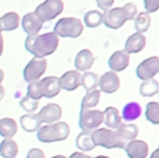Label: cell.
<instances>
[{
  "mask_svg": "<svg viewBox=\"0 0 159 158\" xmlns=\"http://www.w3.org/2000/svg\"><path fill=\"white\" fill-rule=\"evenodd\" d=\"M59 46V36L55 32H46L41 35H31L25 39V49L35 58H46L56 52Z\"/></svg>",
  "mask_w": 159,
  "mask_h": 158,
  "instance_id": "6da1fadb",
  "label": "cell"
},
{
  "mask_svg": "<svg viewBox=\"0 0 159 158\" xmlns=\"http://www.w3.org/2000/svg\"><path fill=\"white\" fill-rule=\"evenodd\" d=\"M70 134V126L66 122H56L50 125H43L38 129L36 137L41 143H56L63 142Z\"/></svg>",
  "mask_w": 159,
  "mask_h": 158,
  "instance_id": "7a4b0ae2",
  "label": "cell"
},
{
  "mask_svg": "<svg viewBox=\"0 0 159 158\" xmlns=\"http://www.w3.org/2000/svg\"><path fill=\"white\" fill-rule=\"evenodd\" d=\"M84 31V24L77 17H64L55 25L53 32L59 38H78Z\"/></svg>",
  "mask_w": 159,
  "mask_h": 158,
  "instance_id": "3957f363",
  "label": "cell"
},
{
  "mask_svg": "<svg viewBox=\"0 0 159 158\" xmlns=\"http://www.w3.org/2000/svg\"><path fill=\"white\" fill-rule=\"evenodd\" d=\"M64 10V3L63 0H45L43 3L38 6L35 8L34 13L39 17L42 22L55 20L56 17H59Z\"/></svg>",
  "mask_w": 159,
  "mask_h": 158,
  "instance_id": "277c9868",
  "label": "cell"
},
{
  "mask_svg": "<svg viewBox=\"0 0 159 158\" xmlns=\"http://www.w3.org/2000/svg\"><path fill=\"white\" fill-rule=\"evenodd\" d=\"M92 140L95 147H103V148H107V150L121 148V144L117 139L116 130H112V129H107V128L96 129L95 132H92Z\"/></svg>",
  "mask_w": 159,
  "mask_h": 158,
  "instance_id": "5b68a950",
  "label": "cell"
},
{
  "mask_svg": "<svg viewBox=\"0 0 159 158\" xmlns=\"http://www.w3.org/2000/svg\"><path fill=\"white\" fill-rule=\"evenodd\" d=\"M103 123V112L98 109H84L80 112L78 125L82 132H95Z\"/></svg>",
  "mask_w": 159,
  "mask_h": 158,
  "instance_id": "8992f818",
  "label": "cell"
},
{
  "mask_svg": "<svg viewBox=\"0 0 159 158\" xmlns=\"http://www.w3.org/2000/svg\"><path fill=\"white\" fill-rule=\"evenodd\" d=\"M48 67V62L45 58H35L31 59L28 64L24 67V80L27 83L41 80V77L45 74Z\"/></svg>",
  "mask_w": 159,
  "mask_h": 158,
  "instance_id": "52a82bcc",
  "label": "cell"
},
{
  "mask_svg": "<svg viewBox=\"0 0 159 158\" xmlns=\"http://www.w3.org/2000/svg\"><path fill=\"white\" fill-rule=\"evenodd\" d=\"M159 73V58L158 56H151L141 62L135 69V74L140 80H151Z\"/></svg>",
  "mask_w": 159,
  "mask_h": 158,
  "instance_id": "ba28073f",
  "label": "cell"
},
{
  "mask_svg": "<svg viewBox=\"0 0 159 158\" xmlns=\"http://www.w3.org/2000/svg\"><path fill=\"white\" fill-rule=\"evenodd\" d=\"M127 18L123 11V7H116L103 13V24L110 30H119L126 24Z\"/></svg>",
  "mask_w": 159,
  "mask_h": 158,
  "instance_id": "9c48e42d",
  "label": "cell"
},
{
  "mask_svg": "<svg viewBox=\"0 0 159 158\" xmlns=\"http://www.w3.org/2000/svg\"><path fill=\"white\" fill-rule=\"evenodd\" d=\"M99 91L105 94H113L120 88V77L115 72H106L99 77Z\"/></svg>",
  "mask_w": 159,
  "mask_h": 158,
  "instance_id": "30bf717a",
  "label": "cell"
},
{
  "mask_svg": "<svg viewBox=\"0 0 159 158\" xmlns=\"http://www.w3.org/2000/svg\"><path fill=\"white\" fill-rule=\"evenodd\" d=\"M61 115H63V111H61L60 105H57V104H48V105H45L39 111L38 118L42 123L50 125V123L59 122L61 119Z\"/></svg>",
  "mask_w": 159,
  "mask_h": 158,
  "instance_id": "8fae6325",
  "label": "cell"
},
{
  "mask_svg": "<svg viewBox=\"0 0 159 158\" xmlns=\"http://www.w3.org/2000/svg\"><path fill=\"white\" fill-rule=\"evenodd\" d=\"M124 151L129 158H147L149 154V147L144 140L134 139L124 146Z\"/></svg>",
  "mask_w": 159,
  "mask_h": 158,
  "instance_id": "7c38bea8",
  "label": "cell"
},
{
  "mask_svg": "<svg viewBox=\"0 0 159 158\" xmlns=\"http://www.w3.org/2000/svg\"><path fill=\"white\" fill-rule=\"evenodd\" d=\"M116 134H117V139L121 144V148H124V146L129 142L137 139L138 126L134 125V123H121V125L116 129Z\"/></svg>",
  "mask_w": 159,
  "mask_h": 158,
  "instance_id": "4fadbf2b",
  "label": "cell"
},
{
  "mask_svg": "<svg viewBox=\"0 0 159 158\" xmlns=\"http://www.w3.org/2000/svg\"><path fill=\"white\" fill-rule=\"evenodd\" d=\"M21 25H22V30L27 32V35L31 36V35H38L39 31L43 27V22H42L41 20H39V17L32 11V13H27L22 17Z\"/></svg>",
  "mask_w": 159,
  "mask_h": 158,
  "instance_id": "5bb4252c",
  "label": "cell"
},
{
  "mask_svg": "<svg viewBox=\"0 0 159 158\" xmlns=\"http://www.w3.org/2000/svg\"><path fill=\"white\" fill-rule=\"evenodd\" d=\"M60 88L66 91H74L81 87V73L77 70H69L61 77H59Z\"/></svg>",
  "mask_w": 159,
  "mask_h": 158,
  "instance_id": "9a60e30c",
  "label": "cell"
},
{
  "mask_svg": "<svg viewBox=\"0 0 159 158\" xmlns=\"http://www.w3.org/2000/svg\"><path fill=\"white\" fill-rule=\"evenodd\" d=\"M130 64V55L126 50H116L112 56L109 58V67L110 72H123L127 69V66Z\"/></svg>",
  "mask_w": 159,
  "mask_h": 158,
  "instance_id": "2e32d148",
  "label": "cell"
},
{
  "mask_svg": "<svg viewBox=\"0 0 159 158\" xmlns=\"http://www.w3.org/2000/svg\"><path fill=\"white\" fill-rule=\"evenodd\" d=\"M42 90V97L45 98H53L56 95H59L60 92V83H59V77L50 76V77H45L39 80Z\"/></svg>",
  "mask_w": 159,
  "mask_h": 158,
  "instance_id": "e0dca14e",
  "label": "cell"
},
{
  "mask_svg": "<svg viewBox=\"0 0 159 158\" xmlns=\"http://www.w3.org/2000/svg\"><path fill=\"white\" fill-rule=\"evenodd\" d=\"M93 62H95V56L93 53L91 52L89 49H82L80 50L75 56V60H74V64H75V70L80 73H85L92 67Z\"/></svg>",
  "mask_w": 159,
  "mask_h": 158,
  "instance_id": "ac0fdd59",
  "label": "cell"
},
{
  "mask_svg": "<svg viewBox=\"0 0 159 158\" xmlns=\"http://www.w3.org/2000/svg\"><path fill=\"white\" fill-rule=\"evenodd\" d=\"M145 44H147L145 35L140 34V32H135L127 38L126 44H124V50H126L129 55L130 53H138L145 48Z\"/></svg>",
  "mask_w": 159,
  "mask_h": 158,
  "instance_id": "d6986e66",
  "label": "cell"
},
{
  "mask_svg": "<svg viewBox=\"0 0 159 158\" xmlns=\"http://www.w3.org/2000/svg\"><path fill=\"white\" fill-rule=\"evenodd\" d=\"M103 123L107 129L116 130L119 126L121 125V115L115 106H107L103 111Z\"/></svg>",
  "mask_w": 159,
  "mask_h": 158,
  "instance_id": "ffe728a7",
  "label": "cell"
},
{
  "mask_svg": "<svg viewBox=\"0 0 159 158\" xmlns=\"http://www.w3.org/2000/svg\"><path fill=\"white\" fill-rule=\"evenodd\" d=\"M20 126L28 133L38 132V129L42 126V122L39 120L38 114H25L20 118Z\"/></svg>",
  "mask_w": 159,
  "mask_h": 158,
  "instance_id": "44dd1931",
  "label": "cell"
},
{
  "mask_svg": "<svg viewBox=\"0 0 159 158\" xmlns=\"http://www.w3.org/2000/svg\"><path fill=\"white\" fill-rule=\"evenodd\" d=\"M141 106L138 102H129L124 105L121 111V120H126L127 123H131L141 116Z\"/></svg>",
  "mask_w": 159,
  "mask_h": 158,
  "instance_id": "7402d4cb",
  "label": "cell"
},
{
  "mask_svg": "<svg viewBox=\"0 0 159 158\" xmlns=\"http://www.w3.org/2000/svg\"><path fill=\"white\" fill-rule=\"evenodd\" d=\"M18 130V125L11 118H3L0 119V136L4 139H13Z\"/></svg>",
  "mask_w": 159,
  "mask_h": 158,
  "instance_id": "603a6c76",
  "label": "cell"
},
{
  "mask_svg": "<svg viewBox=\"0 0 159 158\" xmlns=\"http://www.w3.org/2000/svg\"><path fill=\"white\" fill-rule=\"evenodd\" d=\"M18 144L13 139H3L0 143V156L3 158H17Z\"/></svg>",
  "mask_w": 159,
  "mask_h": 158,
  "instance_id": "cb8c5ba5",
  "label": "cell"
},
{
  "mask_svg": "<svg viewBox=\"0 0 159 158\" xmlns=\"http://www.w3.org/2000/svg\"><path fill=\"white\" fill-rule=\"evenodd\" d=\"M20 16L14 11L6 13L4 16L0 18V25H2V31H14L18 28L20 25Z\"/></svg>",
  "mask_w": 159,
  "mask_h": 158,
  "instance_id": "d4e9b609",
  "label": "cell"
},
{
  "mask_svg": "<svg viewBox=\"0 0 159 158\" xmlns=\"http://www.w3.org/2000/svg\"><path fill=\"white\" fill-rule=\"evenodd\" d=\"M75 146H77V148L81 151V153H87V151L93 150L95 146H93L92 133H89V132H81V133L77 136Z\"/></svg>",
  "mask_w": 159,
  "mask_h": 158,
  "instance_id": "484cf974",
  "label": "cell"
},
{
  "mask_svg": "<svg viewBox=\"0 0 159 158\" xmlns=\"http://www.w3.org/2000/svg\"><path fill=\"white\" fill-rule=\"evenodd\" d=\"M84 24L88 28H98L103 24V13L101 10H89L84 16Z\"/></svg>",
  "mask_w": 159,
  "mask_h": 158,
  "instance_id": "4316f807",
  "label": "cell"
},
{
  "mask_svg": "<svg viewBox=\"0 0 159 158\" xmlns=\"http://www.w3.org/2000/svg\"><path fill=\"white\" fill-rule=\"evenodd\" d=\"M99 100H101V91L99 90L88 91L81 101V111H84V109H93L99 104Z\"/></svg>",
  "mask_w": 159,
  "mask_h": 158,
  "instance_id": "83f0119b",
  "label": "cell"
},
{
  "mask_svg": "<svg viewBox=\"0 0 159 158\" xmlns=\"http://www.w3.org/2000/svg\"><path fill=\"white\" fill-rule=\"evenodd\" d=\"M149 27H151V16L147 11L138 13L134 17V28L137 32H140V34L147 32L149 30Z\"/></svg>",
  "mask_w": 159,
  "mask_h": 158,
  "instance_id": "f1b7e54d",
  "label": "cell"
},
{
  "mask_svg": "<svg viewBox=\"0 0 159 158\" xmlns=\"http://www.w3.org/2000/svg\"><path fill=\"white\" fill-rule=\"evenodd\" d=\"M159 92V83L155 78H151V80H144L143 84L140 86V94L145 98L154 97Z\"/></svg>",
  "mask_w": 159,
  "mask_h": 158,
  "instance_id": "f546056e",
  "label": "cell"
},
{
  "mask_svg": "<svg viewBox=\"0 0 159 158\" xmlns=\"http://www.w3.org/2000/svg\"><path fill=\"white\" fill-rule=\"evenodd\" d=\"M81 86L87 90V92L88 91H92V90H98L99 76L95 74V73L85 72L84 74H81Z\"/></svg>",
  "mask_w": 159,
  "mask_h": 158,
  "instance_id": "4dcf8cb0",
  "label": "cell"
},
{
  "mask_svg": "<svg viewBox=\"0 0 159 158\" xmlns=\"http://www.w3.org/2000/svg\"><path fill=\"white\" fill-rule=\"evenodd\" d=\"M147 120L152 125H159V102H149L145 108Z\"/></svg>",
  "mask_w": 159,
  "mask_h": 158,
  "instance_id": "1f68e13d",
  "label": "cell"
},
{
  "mask_svg": "<svg viewBox=\"0 0 159 158\" xmlns=\"http://www.w3.org/2000/svg\"><path fill=\"white\" fill-rule=\"evenodd\" d=\"M27 97L32 98V100L39 101L42 97V90H41V84L38 81H32V83H28V88H27Z\"/></svg>",
  "mask_w": 159,
  "mask_h": 158,
  "instance_id": "d6a6232c",
  "label": "cell"
},
{
  "mask_svg": "<svg viewBox=\"0 0 159 158\" xmlns=\"http://www.w3.org/2000/svg\"><path fill=\"white\" fill-rule=\"evenodd\" d=\"M38 102L39 101L32 100V98H30V97H24L20 101V106H21L27 114H34V112L38 109Z\"/></svg>",
  "mask_w": 159,
  "mask_h": 158,
  "instance_id": "836d02e7",
  "label": "cell"
},
{
  "mask_svg": "<svg viewBox=\"0 0 159 158\" xmlns=\"http://www.w3.org/2000/svg\"><path fill=\"white\" fill-rule=\"evenodd\" d=\"M123 11H124V14H126L127 21H129V20H134V17L138 14L137 6H135L134 3H126V4L123 6Z\"/></svg>",
  "mask_w": 159,
  "mask_h": 158,
  "instance_id": "e575fe53",
  "label": "cell"
},
{
  "mask_svg": "<svg viewBox=\"0 0 159 158\" xmlns=\"http://www.w3.org/2000/svg\"><path fill=\"white\" fill-rule=\"evenodd\" d=\"M144 7L148 14L159 10V0H144Z\"/></svg>",
  "mask_w": 159,
  "mask_h": 158,
  "instance_id": "d590c367",
  "label": "cell"
},
{
  "mask_svg": "<svg viewBox=\"0 0 159 158\" xmlns=\"http://www.w3.org/2000/svg\"><path fill=\"white\" fill-rule=\"evenodd\" d=\"M96 4L102 11H107L115 4V0H96Z\"/></svg>",
  "mask_w": 159,
  "mask_h": 158,
  "instance_id": "8d00e7d4",
  "label": "cell"
},
{
  "mask_svg": "<svg viewBox=\"0 0 159 158\" xmlns=\"http://www.w3.org/2000/svg\"><path fill=\"white\" fill-rule=\"evenodd\" d=\"M27 158H45V153L41 148H31L27 154Z\"/></svg>",
  "mask_w": 159,
  "mask_h": 158,
  "instance_id": "74e56055",
  "label": "cell"
},
{
  "mask_svg": "<svg viewBox=\"0 0 159 158\" xmlns=\"http://www.w3.org/2000/svg\"><path fill=\"white\" fill-rule=\"evenodd\" d=\"M69 158H92V157L87 156L85 153H81V151H77V153H73Z\"/></svg>",
  "mask_w": 159,
  "mask_h": 158,
  "instance_id": "f35d334b",
  "label": "cell"
},
{
  "mask_svg": "<svg viewBox=\"0 0 159 158\" xmlns=\"http://www.w3.org/2000/svg\"><path fill=\"white\" fill-rule=\"evenodd\" d=\"M3 49H4V41H3V36L0 34V56L3 55Z\"/></svg>",
  "mask_w": 159,
  "mask_h": 158,
  "instance_id": "ab89813d",
  "label": "cell"
},
{
  "mask_svg": "<svg viewBox=\"0 0 159 158\" xmlns=\"http://www.w3.org/2000/svg\"><path fill=\"white\" fill-rule=\"evenodd\" d=\"M4 94H6V91H4V87H3L2 84H0V101H2L3 98H4Z\"/></svg>",
  "mask_w": 159,
  "mask_h": 158,
  "instance_id": "60d3db41",
  "label": "cell"
},
{
  "mask_svg": "<svg viewBox=\"0 0 159 158\" xmlns=\"http://www.w3.org/2000/svg\"><path fill=\"white\" fill-rule=\"evenodd\" d=\"M151 158H159V148H157V150L151 154Z\"/></svg>",
  "mask_w": 159,
  "mask_h": 158,
  "instance_id": "b9f144b4",
  "label": "cell"
},
{
  "mask_svg": "<svg viewBox=\"0 0 159 158\" xmlns=\"http://www.w3.org/2000/svg\"><path fill=\"white\" fill-rule=\"evenodd\" d=\"M4 80V72H3L2 69H0V84H2V81Z\"/></svg>",
  "mask_w": 159,
  "mask_h": 158,
  "instance_id": "7bdbcfd3",
  "label": "cell"
},
{
  "mask_svg": "<svg viewBox=\"0 0 159 158\" xmlns=\"http://www.w3.org/2000/svg\"><path fill=\"white\" fill-rule=\"evenodd\" d=\"M52 158H67V157H64V156H55V157H52Z\"/></svg>",
  "mask_w": 159,
  "mask_h": 158,
  "instance_id": "ee69618b",
  "label": "cell"
},
{
  "mask_svg": "<svg viewBox=\"0 0 159 158\" xmlns=\"http://www.w3.org/2000/svg\"><path fill=\"white\" fill-rule=\"evenodd\" d=\"M95 158H109V157H106V156H98V157H95Z\"/></svg>",
  "mask_w": 159,
  "mask_h": 158,
  "instance_id": "f6af8a7d",
  "label": "cell"
},
{
  "mask_svg": "<svg viewBox=\"0 0 159 158\" xmlns=\"http://www.w3.org/2000/svg\"><path fill=\"white\" fill-rule=\"evenodd\" d=\"M0 34H2V25H0Z\"/></svg>",
  "mask_w": 159,
  "mask_h": 158,
  "instance_id": "bcb514c9",
  "label": "cell"
},
{
  "mask_svg": "<svg viewBox=\"0 0 159 158\" xmlns=\"http://www.w3.org/2000/svg\"><path fill=\"white\" fill-rule=\"evenodd\" d=\"M158 94H159V92H158Z\"/></svg>",
  "mask_w": 159,
  "mask_h": 158,
  "instance_id": "7dc6e473",
  "label": "cell"
},
{
  "mask_svg": "<svg viewBox=\"0 0 159 158\" xmlns=\"http://www.w3.org/2000/svg\"><path fill=\"white\" fill-rule=\"evenodd\" d=\"M158 74H159V73H158Z\"/></svg>",
  "mask_w": 159,
  "mask_h": 158,
  "instance_id": "c3c4849f",
  "label": "cell"
}]
</instances>
